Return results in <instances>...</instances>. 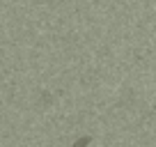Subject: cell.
Wrapping results in <instances>:
<instances>
[{
    "instance_id": "cell-1",
    "label": "cell",
    "mask_w": 156,
    "mask_h": 147,
    "mask_svg": "<svg viewBox=\"0 0 156 147\" xmlns=\"http://www.w3.org/2000/svg\"><path fill=\"white\" fill-rule=\"evenodd\" d=\"M90 140H92L90 136H83L80 140H76V142H73V147H87V145H90Z\"/></svg>"
}]
</instances>
